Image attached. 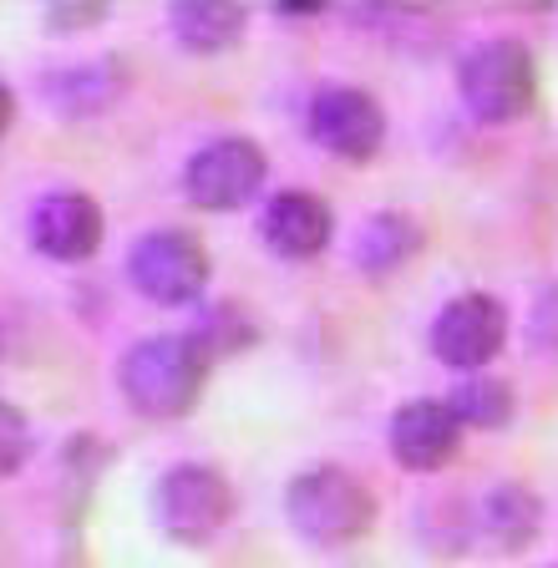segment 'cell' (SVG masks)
Returning <instances> with one entry per match:
<instances>
[{
    "label": "cell",
    "instance_id": "obj_13",
    "mask_svg": "<svg viewBox=\"0 0 558 568\" xmlns=\"http://www.w3.org/2000/svg\"><path fill=\"white\" fill-rule=\"evenodd\" d=\"M538 532V497L518 483H503L483 497V538L498 554H518Z\"/></svg>",
    "mask_w": 558,
    "mask_h": 568
},
{
    "label": "cell",
    "instance_id": "obj_3",
    "mask_svg": "<svg viewBox=\"0 0 558 568\" xmlns=\"http://www.w3.org/2000/svg\"><path fill=\"white\" fill-rule=\"evenodd\" d=\"M234 518V487L219 467H203V462H179L168 467L163 483H158V523L173 544L203 548L214 544L219 532Z\"/></svg>",
    "mask_w": 558,
    "mask_h": 568
},
{
    "label": "cell",
    "instance_id": "obj_14",
    "mask_svg": "<svg viewBox=\"0 0 558 568\" xmlns=\"http://www.w3.org/2000/svg\"><path fill=\"white\" fill-rule=\"evenodd\" d=\"M412 254H416V229L402 213H376V219L361 229L356 264L366 274H392V270H402Z\"/></svg>",
    "mask_w": 558,
    "mask_h": 568
},
{
    "label": "cell",
    "instance_id": "obj_17",
    "mask_svg": "<svg viewBox=\"0 0 558 568\" xmlns=\"http://www.w3.org/2000/svg\"><path fill=\"white\" fill-rule=\"evenodd\" d=\"M534 341L544 345V351H554L558 355V284H548L544 295H538V305H534Z\"/></svg>",
    "mask_w": 558,
    "mask_h": 568
},
{
    "label": "cell",
    "instance_id": "obj_6",
    "mask_svg": "<svg viewBox=\"0 0 558 568\" xmlns=\"http://www.w3.org/2000/svg\"><path fill=\"white\" fill-rule=\"evenodd\" d=\"M264 148L250 138H219L189 158L183 168V193L209 213H234L264 189Z\"/></svg>",
    "mask_w": 558,
    "mask_h": 568
},
{
    "label": "cell",
    "instance_id": "obj_8",
    "mask_svg": "<svg viewBox=\"0 0 558 568\" xmlns=\"http://www.w3.org/2000/svg\"><path fill=\"white\" fill-rule=\"evenodd\" d=\"M310 132H315V142H321L325 153L366 163L381 142H386V112L361 87H325L310 102Z\"/></svg>",
    "mask_w": 558,
    "mask_h": 568
},
{
    "label": "cell",
    "instance_id": "obj_9",
    "mask_svg": "<svg viewBox=\"0 0 558 568\" xmlns=\"http://www.w3.org/2000/svg\"><path fill=\"white\" fill-rule=\"evenodd\" d=\"M102 234H108V219H102L92 193L61 189V193H47L31 209V244L47 260H61V264L92 260L97 248H102Z\"/></svg>",
    "mask_w": 558,
    "mask_h": 568
},
{
    "label": "cell",
    "instance_id": "obj_1",
    "mask_svg": "<svg viewBox=\"0 0 558 568\" xmlns=\"http://www.w3.org/2000/svg\"><path fill=\"white\" fill-rule=\"evenodd\" d=\"M209 351L193 335H148L122 355V396L132 412L153 422H179L199 406L203 381H209Z\"/></svg>",
    "mask_w": 558,
    "mask_h": 568
},
{
    "label": "cell",
    "instance_id": "obj_12",
    "mask_svg": "<svg viewBox=\"0 0 558 568\" xmlns=\"http://www.w3.org/2000/svg\"><path fill=\"white\" fill-rule=\"evenodd\" d=\"M168 26H173L183 51L214 57V51H229L239 41L244 11H239V6H224V0H183V6H173Z\"/></svg>",
    "mask_w": 558,
    "mask_h": 568
},
{
    "label": "cell",
    "instance_id": "obj_15",
    "mask_svg": "<svg viewBox=\"0 0 558 568\" xmlns=\"http://www.w3.org/2000/svg\"><path fill=\"white\" fill-rule=\"evenodd\" d=\"M447 406L463 426H483V432H493V426L513 422V386L503 376H467L463 386L447 396Z\"/></svg>",
    "mask_w": 558,
    "mask_h": 568
},
{
    "label": "cell",
    "instance_id": "obj_4",
    "mask_svg": "<svg viewBox=\"0 0 558 568\" xmlns=\"http://www.w3.org/2000/svg\"><path fill=\"white\" fill-rule=\"evenodd\" d=\"M538 92V67L534 51L498 36V41H483L473 57L463 61V102L477 122H513L534 106Z\"/></svg>",
    "mask_w": 558,
    "mask_h": 568
},
{
    "label": "cell",
    "instance_id": "obj_2",
    "mask_svg": "<svg viewBox=\"0 0 558 568\" xmlns=\"http://www.w3.org/2000/svg\"><path fill=\"white\" fill-rule=\"evenodd\" d=\"M290 528L315 548H345L376 523V497L345 467H310L285 493Z\"/></svg>",
    "mask_w": 558,
    "mask_h": 568
},
{
    "label": "cell",
    "instance_id": "obj_18",
    "mask_svg": "<svg viewBox=\"0 0 558 568\" xmlns=\"http://www.w3.org/2000/svg\"><path fill=\"white\" fill-rule=\"evenodd\" d=\"M102 16H108L102 6H61V11H51L47 21L51 26H97Z\"/></svg>",
    "mask_w": 558,
    "mask_h": 568
},
{
    "label": "cell",
    "instance_id": "obj_10",
    "mask_svg": "<svg viewBox=\"0 0 558 568\" xmlns=\"http://www.w3.org/2000/svg\"><path fill=\"white\" fill-rule=\"evenodd\" d=\"M463 447V422L452 416L447 402L437 396H422V402H406L402 412L392 416V452L402 467L412 473H437L457 457Z\"/></svg>",
    "mask_w": 558,
    "mask_h": 568
},
{
    "label": "cell",
    "instance_id": "obj_16",
    "mask_svg": "<svg viewBox=\"0 0 558 568\" xmlns=\"http://www.w3.org/2000/svg\"><path fill=\"white\" fill-rule=\"evenodd\" d=\"M31 457V426L11 402H0V477H11Z\"/></svg>",
    "mask_w": 558,
    "mask_h": 568
},
{
    "label": "cell",
    "instance_id": "obj_7",
    "mask_svg": "<svg viewBox=\"0 0 558 568\" xmlns=\"http://www.w3.org/2000/svg\"><path fill=\"white\" fill-rule=\"evenodd\" d=\"M508 341V310L493 295H457L452 305H442L437 325H432V351H437L442 366L452 371H477L493 361Z\"/></svg>",
    "mask_w": 558,
    "mask_h": 568
},
{
    "label": "cell",
    "instance_id": "obj_19",
    "mask_svg": "<svg viewBox=\"0 0 558 568\" xmlns=\"http://www.w3.org/2000/svg\"><path fill=\"white\" fill-rule=\"evenodd\" d=\"M11 118H16V97H11V87L0 82V138H6V128H11Z\"/></svg>",
    "mask_w": 558,
    "mask_h": 568
},
{
    "label": "cell",
    "instance_id": "obj_11",
    "mask_svg": "<svg viewBox=\"0 0 558 568\" xmlns=\"http://www.w3.org/2000/svg\"><path fill=\"white\" fill-rule=\"evenodd\" d=\"M260 234L280 260H315L335 234V213L321 193L285 189L270 199V209H264V219H260Z\"/></svg>",
    "mask_w": 558,
    "mask_h": 568
},
{
    "label": "cell",
    "instance_id": "obj_5",
    "mask_svg": "<svg viewBox=\"0 0 558 568\" xmlns=\"http://www.w3.org/2000/svg\"><path fill=\"white\" fill-rule=\"evenodd\" d=\"M209 248L189 234V229H153L132 244L128 274L138 284V295L153 305H189L209 290Z\"/></svg>",
    "mask_w": 558,
    "mask_h": 568
}]
</instances>
